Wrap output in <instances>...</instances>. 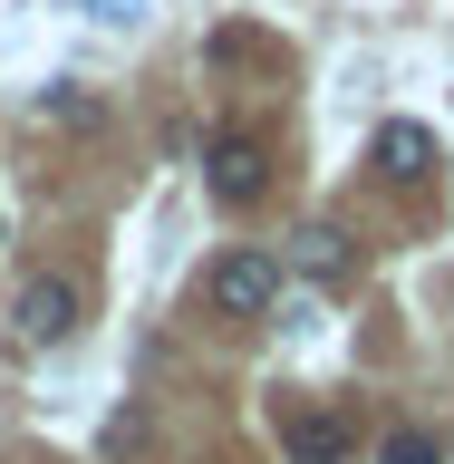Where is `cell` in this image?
Returning a JSON list of instances; mask_svg holds the SVG:
<instances>
[{
  "label": "cell",
  "mask_w": 454,
  "mask_h": 464,
  "mask_svg": "<svg viewBox=\"0 0 454 464\" xmlns=\"http://www.w3.org/2000/svg\"><path fill=\"white\" fill-rule=\"evenodd\" d=\"M368 165L387 174V184H426L435 174V136L416 126V116H387V126L368 136Z\"/></svg>",
  "instance_id": "277c9868"
},
{
  "label": "cell",
  "mask_w": 454,
  "mask_h": 464,
  "mask_svg": "<svg viewBox=\"0 0 454 464\" xmlns=\"http://www.w3.org/2000/svg\"><path fill=\"white\" fill-rule=\"evenodd\" d=\"M203 300H213L223 319H261L271 300H281V261L271 252H223L213 271H203Z\"/></svg>",
  "instance_id": "7a4b0ae2"
},
{
  "label": "cell",
  "mask_w": 454,
  "mask_h": 464,
  "mask_svg": "<svg viewBox=\"0 0 454 464\" xmlns=\"http://www.w3.org/2000/svg\"><path fill=\"white\" fill-rule=\"evenodd\" d=\"M10 329H20V348H58L68 329H78V290L58 281V271L20 281V300H10Z\"/></svg>",
  "instance_id": "3957f363"
},
{
  "label": "cell",
  "mask_w": 454,
  "mask_h": 464,
  "mask_svg": "<svg viewBox=\"0 0 454 464\" xmlns=\"http://www.w3.org/2000/svg\"><path fill=\"white\" fill-rule=\"evenodd\" d=\"M281 445H290V464H348V445H358V435H348L339 406H300V416L281 426Z\"/></svg>",
  "instance_id": "5b68a950"
},
{
  "label": "cell",
  "mask_w": 454,
  "mask_h": 464,
  "mask_svg": "<svg viewBox=\"0 0 454 464\" xmlns=\"http://www.w3.org/2000/svg\"><path fill=\"white\" fill-rule=\"evenodd\" d=\"M39 116H49V126H97V97H87V87H49Z\"/></svg>",
  "instance_id": "52a82bcc"
},
{
  "label": "cell",
  "mask_w": 454,
  "mask_h": 464,
  "mask_svg": "<svg viewBox=\"0 0 454 464\" xmlns=\"http://www.w3.org/2000/svg\"><path fill=\"white\" fill-rule=\"evenodd\" d=\"M0 242H10V223H0Z\"/></svg>",
  "instance_id": "9c48e42d"
},
{
  "label": "cell",
  "mask_w": 454,
  "mask_h": 464,
  "mask_svg": "<svg viewBox=\"0 0 454 464\" xmlns=\"http://www.w3.org/2000/svg\"><path fill=\"white\" fill-rule=\"evenodd\" d=\"M290 242H300V252H290V261H300V281H348V232L339 223H300Z\"/></svg>",
  "instance_id": "8992f818"
},
{
  "label": "cell",
  "mask_w": 454,
  "mask_h": 464,
  "mask_svg": "<svg viewBox=\"0 0 454 464\" xmlns=\"http://www.w3.org/2000/svg\"><path fill=\"white\" fill-rule=\"evenodd\" d=\"M377 464H445V445H435L426 426H406V435H387V445H377Z\"/></svg>",
  "instance_id": "ba28073f"
},
{
  "label": "cell",
  "mask_w": 454,
  "mask_h": 464,
  "mask_svg": "<svg viewBox=\"0 0 454 464\" xmlns=\"http://www.w3.org/2000/svg\"><path fill=\"white\" fill-rule=\"evenodd\" d=\"M261 184H271V145H261V136L223 126V136L203 145V194H213V203L242 213V203H261Z\"/></svg>",
  "instance_id": "6da1fadb"
}]
</instances>
